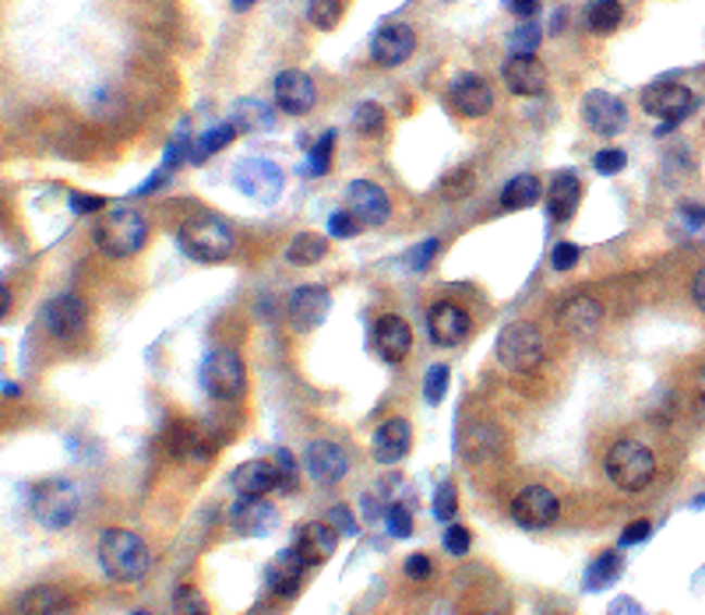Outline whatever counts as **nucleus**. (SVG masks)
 I'll return each instance as SVG.
<instances>
[{
	"label": "nucleus",
	"instance_id": "obj_48",
	"mask_svg": "<svg viewBox=\"0 0 705 615\" xmlns=\"http://www.w3.org/2000/svg\"><path fill=\"white\" fill-rule=\"evenodd\" d=\"M187 152H191V134H187V127H184V134H177L174 141H169L163 169H166V172H174V166H180V163H184V158H187Z\"/></svg>",
	"mask_w": 705,
	"mask_h": 615
},
{
	"label": "nucleus",
	"instance_id": "obj_23",
	"mask_svg": "<svg viewBox=\"0 0 705 615\" xmlns=\"http://www.w3.org/2000/svg\"><path fill=\"white\" fill-rule=\"evenodd\" d=\"M307 472L314 482H322V486H332V482H342L350 472V458L347 450L332 439H314L307 447Z\"/></svg>",
	"mask_w": 705,
	"mask_h": 615
},
{
	"label": "nucleus",
	"instance_id": "obj_57",
	"mask_svg": "<svg viewBox=\"0 0 705 615\" xmlns=\"http://www.w3.org/2000/svg\"><path fill=\"white\" fill-rule=\"evenodd\" d=\"M692 299L698 303V310L705 313V268H698L695 278H692Z\"/></svg>",
	"mask_w": 705,
	"mask_h": 615
},
{
	"label": "nucleus",
	"instance_id": "obj_20",
	"mask_svg": "<svg viewBox=\"0 0 705 615\" xmlns=\"http://www.w3.org/2000/svg\"><path fill=\"white\" fill-rule=\"evenodd\" d=\"M300 555H304L307 566H322L325 560H332L339 549V527L332 521H307L297 531V546Z\"/></svg>",
	"mask_w": 705,
	"mask_h": 615
},
{
	"label": "nucleus",
	"instance_id": "obj_12",
	"mask_svg": "<svg viewBox=\"0 0 705 615\" xmlns=\"http://www.w3.org/2000/svg\"><path fill=\"white\" fill-rule=\"evenodd\" d=\"M272 95H276V106L290 116H304L314 110V102H318V88H314L311 75L304 71H279L276 81H272Z\"/></svg>",
	"mask_w": 705,
	"mask_h": 615
},
{
	"label": "nucleus",
	"instance_id": "obj_41",
	"mask_svg": "<svg viewBox=\"0 0 705 615\" xmlns=\"http://www.w3.org/2000/svg\"><path fill=\"white\" fill-rule=\"evenodd\" d=\"M385 524H388V535H392V538L413 535V514L402 503H392V507L385 510Z\"/></svg>",
	"mask_w": 705,
	"mask_h": 615
},
{
	"label": "nucleus",
	"instance_id": "obj_32",
	"mask_svg": "<svg viewBox=\"0 0 705 615\" xmlns=\"http://www.w3.org/2000/svg\"><path fill=\"white\" fill-rule=\"evenodd\" d=\"M234 124L237 130H272L276 127V113H272V106H265V102H257V99H240L237 102V110H234Z\"/></svg>",
	"mask_w": 705,
	"mask_h": 615
},
{
	"label": "nucleus",
	"instance_id": "obj_10",
	"mask_svg": "<svg viewBox=\"0 0 705 615\" xmlns=\"http://www.w3.org/2000/svg\"><path fill=\"white\" fill-rule=\"evenodd\" d=\"M557 514H561V503L546 486H526L512 500V521L519 527H529V531H543V527H551L557 521Z\"/></svg>",
	"mask_w": 705,
	"mask_h": 615
},
{
	"label": "nucleus",
	"instance_id": "obj_54",
	"mask_svg": "<svg viewBox=\"0 0 705 615\" xmlns=\"http://www.w3.org/2000/svg\"><path fill=\"white\" fill-rule=\"evenodd\" d=\"M650 535H653V524L650 521H635V524L625 527L621 546H642V541H650Z\"/></svg>",
	"mask_w": 705,
	"mask_h": 615
},
{
	"label": "nucleus",
	"instance_id": "obj_6",
	"mask_svg": "<svg viewBox=\"0 0 705 615\" xmlns=\"http://www.w3.org/2000/svg\"><path fill=\"white\" fill-rule=\"evenodd\" d=\"M498 362L512 373H529L546 359V342L543 331L532 320H515L498 334Z\"/></svg>",
	"mask_w": 705,
	"mask_h": 615
},
{
	"label": "nucleus",
	"instance_id": "obj_55",
	"mask_svg": "<svg viewBox=\"0 0 705 615\" xmlns=\"http://www.w3.org/2000/svg\"><path fill=\"white\" fill-rule=\"evenodd\" d=\"M607 615H645V608L635 602V598H614Z\"/></svg>",
	"mask_w": 705,
	"mask_h": 615
},
{
	"label": "nucleus",
	"instance_id": "obj_56",
	"mask_svg": "<svg viewBox=\"0 0 705 615\" xmlns=\"http://www.w3.org/2000/svg\"><path fill=\"white\" fill-rule=\"evenodd\" d=\"M508 11L515 14V18H523V22H529L532 14L540 11V0H508Z\"/></svg>",
	"mask_w": 705,
	"mask_h": 615
},
{
	"label": "nucleus",
	"instance_id": "obj_59",
	"mask_svg": "<svg viewBox=\"0 0 705 615\" xmlns=\"http://www.w3.org/2000/svg\"><path fill=\"white\" fill-rule=\"evenodd\" d=\"M229 4H234V11H248V8L257 4V0H229Z\"/></svg>",
	"mask_w": 705,
	"mask_h": 615
},
{
	"label": "nucleus",
	"instance_id": "obj_40",
	"mask_svg": "<svg viewBox=\"0 0 705 615\" xmlns=\"http://www.w3.org/2000/svg\"><path fill=\"white\" fill-rule=\"evenodd\" d=\"M540 25L537 22H523L519 28H515V36H512V56H532L540 47Z\"/></svg>",
	"mask_w": 705,
	"mask_h": 615
},
{
	"label": "nucleus",
	"instance_id": "obj_37",
	"mask_svg": "<svg viewBox=\"0 0 705 615\" xmlns=\"http://www.w3.org/2000/svg\"><path fill=\"white\" fill-rule=\"evenodd\" d=\"M353 127H356V134H364V138H378L381 130H385V110H381V102H360V106L353 110Z\"/></svg>",
	"mask_w": 705,
	"mask_h": 615
},
{
	"label": "nucleus",
	"instance_id": "obj_58",
	"mask_svg": "<svg viewBox=\"0 0 705 615\" xmlns=\"http://www.w3.org/2000/svg\"><path fill=\"white\" fill-rule=\"evenodd\" d=\"M681 218H688L692 226L705 229V208H698V204H681Z\"/></svg>",
	"mask_w": 705,
	"mask_h": 615
},
{
	"label": "nucleus",
	"instance_id": "obj_43",
	"mask_svg": "<svg viewBox=\"0 0 705 615\" xmlns=\"http://www.w3.org/2000/svg\"><path fill=\"white\" fill-rule=\"evenodd\" d=\"M458 510V492L452 482H441L438 492H435V517L438 521H452Z\"/></svg>",
	"mask_w": 705,
	"mask_h": 615
},
{
	"label": "nucleus",
	"instance_id": "obj_49",
	"mask_svg": "<svg viewBox=\"0 0 705 615\" xmlns=\"http://www.w3.org/2000/svg\"><path fill=\"white\" fill-rule=\"evenodd\" d=\"M438 251H441V243H438V240H424L420 246H413V251H410L406 264H410L413 271H424L427 264L435 260V254H438Z\"/></svg>",
	"mask_w": 705,
	"mask_h": 615
},
{
	"label": "nucleus",
	"instance_id": "obj_22",
	"mask_svg": "<svg viewBox=\"0 0 705 615\" xmlns=\"http://www.w3.org/2000/svg\"><path fill=\"white\" fill-rule=\"evenodd\" d=\"M413 447V430H410V422L406 419H385L378 430H374V439H370V453H374V461H381V464H399L402 458L410 453Z\"/></svg>",
	"mask_w": 705,
	"mask_h": 615
},
{
	"label": "nucleus",
	"instance_id": "obj_35",
	"mask_svg": "<svg viewBox=\"0 0 705 615\" xmlns=\"http://www.w3.org/2000/svg\"><path fill=\"white\" fill-rule=\"evenodd\" d=\"M234 138H237V127H234V124H219V127H212V130H205V134L198 138L191 158H194V163H205L209 155L223 152Z\"/></svg>",
	"mask_w": 705,
	"mask_h": 615
},
{
	"label": "nucleus",
	"instance_id": "obj_29",
	"mask_svg": "<svg viewBox=\"0 0 705 615\" xmlns=\"http://www.w3.org/2000/svg\"><path fill=\"white\" fill-rule=\"evenodd\" d=\"M543 201V187L532 172H523V176H512L501 190V204H505L508 212H523V208H532V204Z\"/></svg>",
	"mask_w": 705,
	"mask_h": 615
},
{
	"label": "nucleus",
	"instance_id": "obj_46",
	"mask_svg": "<svg viewBox=\"0 0 705 615\" xmlns=\"http://www.w3.org/2000/svg\"><path fill=\"white\" fill-rule=\"evenodd\" d=\"M360 229H364V226H360L350 212H332V218H328V236H332V240H350V236H356Z\"/></svg>",
	"mask_w": 705,
	"mask_h": 615
},
{
	"label": "nucleus",
	"instance_id": "obj_38",
	"mask_svg": "<svg viewBox=\"0 0 705 615\" xmlns=\"http://www.w3.org/2000/svg\"><path fill=\"white\" fill-rule=\"evenodd\" d=\"M449 380H452V370L444 362H435L424 376V398L427 405H441L444 394H449Z\"/></svg>",
	"mask_w": 705,
	"mask_h": 615
},
{
	"label": "nucleus",
	"instance_id": "obj_64",
	"mask_svg": "<svg viewBox=\"0 0 705 615\" xmlns=\"http://www.w3.org/2000/svg\"><path fill=\"white\" fill-rule=\"evenodd\" d=\"M131 615H146V612H131Z\"/></svg>",
	"mask_w": 705,
	"mask_h": 615
},
{
	"label": "nucleus",
	"instance_id": "obj_8",
	"mask_svg": "<svg viewBox=\"0 0 705 615\" xmlns=\"http://www.w3.org/2000/svg\"><path fill=\"white\" fill-rule=\"evenodd\" d=\"M695 106H698L695 92H692V88L678 85V81H653L642 92V110L650 116H656V120H664L659 134H667V130H673L681 120H688Z\"/></svg>",
	"mask_w": 705,
	"mask_h": 615
},
{
	"label": "nucleus",
	"instance_id": "obj_42",
	"mask_svg": "<svg viewBox=\"0 0 705 615\" xmlns=\"http://www.w3.org/2000/svg\"><path fill=\"white\" fill-rule=\"evenodd\" d=\"M174 615H209V602L194 588H180L174 598Z\"/></svg>",
	"mask_w": 705,
	"mask_h": 615
},
{
	"label": "nucleus",
	"instance_id": "obj_15",
	"mask_svg": "<svg viewBox=\"0 0 705 615\" xmlns=\"http://www.w3.org/2000/svg\"><path fill=\"white\" fill-rule=\"evenodd\" d=\"M416 50V33L410 25L392 22V25H381L378 33L370 39V56L378 67H399L406 64Z\"/></svg>",
	"mask_w": 705,
	"mask_h": 615
},
{
	"label": "nucleus",
	"instance_id": "obj_36",
	"mask_svg": "<svg viewBox=\"0 0 705 615\" xmlns=\"http://www.w3.org/2000/svg\"><path fill=\"white\" fill-rule=\"evenodd\" d=\"M342 11H347V0H307V22L322 33L342 22Z\"/></svg>",
	"mask_w": 705,
	"mask_h": 615
},
{
	"label": "nucleus",
	"instance_id": "obj_47",
	"mask_svg": "<svg viewBox=\"0 0 705 615\" xmlns=\"http://www.w3.org/2000/svg\"><path fill=\"white\" fill-rule=\"evenodd\" d=\"M473 546V538L463 524H449V531H444V552H452V555H466Z\"/></svg>",
	"mask_w": 705,
	"mask_h": 615
},
{
	"label": "nucleus",
	"instance_id": "obj_18",
	"mask_svg": "<svg viewBox=\"0 0 705 615\" xmlns=\"http://www.w3.org/2000/svg\"><path fill=\"white\" fill-rule=\"evenodd\" d=\"M557 320H561V328L571 334V338H593V334L600 331V324H603V303L593 299V296H586V292H579V296H568L565 303H561Z\"/></svg>",
	"mask_w": 705,
	"mask_h": 615
},
{
	"label": "nucleus",
	"instance_id": "obj_50",
	"mask_svg": "<svg viewBox=\"0 0 705 615\" xmlns=\"http://www.w3.org/2000/svg\"><path fill=\"white\" fill-rule=\"evenodd\" d=\"M67 208L75 215H92V212H103L106 208V197H92V194H71L67 197Z\"/></svg>",
	"mask_w": 705,
	"mask_h": 615
},
{
	"label": "nucleus",
	"instance_id": "obj_27",
	"mask_svg": "<svg viewBox=\"0 0 705 615\" xmlns=\"http://www.w3.org/2000/svg\"><path fill=\"white\" fill-rule=\"evenodd\" d=\"M543 197H546V215H551L554 222H568L582 204V180L575 172H557Z\"/></svg>",
	"mask_w": 705,
	"mask_h": 615
},
{
	"label": "nucleus",
	"instance_id": "obj_62",
	"mask_svg": "<svg viewBox=\"0 0 705 615\" xmlns=\"http://www.w3.org/2000/svg\"><path fill=\"white\" fill-rule=\"evenodd\" d=\"M695 507H705V492H702V496H698V500H695Z\"/></svg>",
	"mask_w": 705,
	"mask_h": 615
},
{
	"label": "nucleus",
	"instance_id": "obj_52",
	"mask_svg": "<svg viewBox=\"0 0 705 615\" xmlns=\"http://www.w3.org/2000/svg\"><path fill=\"white\" fill-rule=\"evenodd\" d=\"M328 521H332V524L339 527V535L356 538V531H360V524H356V517L350 514V507H332V514H328Z\"/></svg>",
	"mask_w": 705,
	"mask_h": 615
},
{
	"label": "nucleus",
	"instance_id": "obj_51",
	"mask_svg": "<svg viewBox=\"0 0 705 615\" xmlns=\"http://www.w3.org/2000/svg\"><path fill=\"white\" fill-rule=\"evenodd\" d=\"M276 464H279V475H282V489L290 492L297 486V461H293V453L290 450H276Z\"/></svg>",
	"mask_w": 705,
	"mask_h": 615
},
{
	"label": "nucleus",
	"instance_id": "obj_9",
	"mask_svg": "<svg viewBox=\"0 0 705 615\" xmlns=\"http://www.w3.org/2000/svg\"><path fill=\"white\" fill-rule=\"evenodd\" d=\"M234 183L240 187V194H248L251 201L272 204V201H279L286 176L272 158H243L234 172Z\"/></svg>",
	"mask_w": 705,
	"mask_h": 615
},
{
	"label": "nucleus",
	"instance_id": "obj_45",
	"mask_svg": "<svg viewBox=\"0 0 705 615\" xmlns=\"http://www.w3.org/2000/svg\"><path fill=\"white\" fill-rule=\"evenodd\" d=\"M625 166H628V155L621 149H603V152L593 155V169L600 176H617Z\"/></svg>",
	"mask_w": 705,
	"mask_h": 615
},
{
	"label": "nucleus",
	"instance_id": "obj_39",
	"mask_svg": "<svg viewBox=\"0 0 705 615\" xmlns=\"http://www.w3.org/2000/svg\"><path fill=\"white\" fill-rule=\"evenodd\" d=\"M332 144H336V130H325L318 138V144L307 155V176H325L328 166H332Z\"/></svg>",
	"mask_w": 705,
	"mask_h": 615
},
{
	"label": "nucleus",
	"instance_id": "obj_19",
	"mask_svg": "<svg viewBox=\"0 0 705 615\" xmlns=\"http://www.w3.org/2000/svg\"><path fill=\"white\" fill-rule=\"evenodd\" d=\"M430 342L441 348H455L469 334V313L458 303H435L427 313Z\"/></svg>",
	"mask_w": 705,
	"mask_h": 615
},
{
	"label": "nucleus",
	"instance_id": "obj_14",
	"mask_svg": "<svg viewBox=\"0 0 705 615\" xmlns=\"http://www.w3.org/2000/svg\"><path fill=\"white\" fill-rule=\"evenodd\" d=\"M328 310H332V296H328V292L318 289V285L297 289L293 296H290V303H286V313H290V324H293L297 334L318 331L325 324Z\"/></svg>",
	"mask_w": 705,
	"mask_h": 615
},
{
	"label": "nucleus",
	"instance_id": "obj_31",
	"mask_svg": "<svg viewBox=\"0 0 705 615\" xmlns=\"http://www.w3.org/2000/svg\"><path fill=\"white\" fill-rule=\"evenodd\" d=\"M328 254V240L318 236V232H300V236L286 246V260L297 264V268H314V264H322Z\"/></svg>",
	"mask_w": 705,
	"mask_h": 615
},
{
	"label": "nucleus",
	"instance_id": "obj_17",
	"mask_svg": "<svg viewBox=\"0 0 705 615\" xmlns=\"http://www.w3.org/2000/svg\"><path fill=\"white\" fill-rule=\"evenodd\" d=\"M449 102L455 113L469 116V120H480V116L494 110V88L480 75H458L449 88Z\"/></svg>",
	"mask_w": 705,
	"mask_h": 615
},
{
	"label": "nucleus",
	"instance_id": "obj_16",
	"mask_svg": "<svg viewBox=\"0 0 705 615\" xmlns=\"http://www.w3.org/2000/svg\"><path fill=\"white\" fill-rule=\"evenodd\" d=\"M347 204H350L347 212L360 226H385L388 215H392V201H388L385 190L370 180H353L347 187Z\"/></svg>",
	"mask_w": 705,
	"mask_h": 615
},
{
	"label": "nucleus",
	"instance_id": "obj_30",
	"mask_svg": "<svg viewBox=\"0 0 705 615\" xmlns=\"http://www.w3.org/2000/svg\"><path fill=\"white\" fill-rule=\"evenodd\" d=\"M621 22H625L621 0H593V4L586 8V25L593 36H610L621 28Z\"/></svg>",
	"mask_w": 705,
	"mask_h": 615
},
{
	"label": "nucleus",
	"instance_id": "obj_4",
	"mask_svg": "<svg viewBox=\"0 0 705 615\" xmlns=\"http://www.w3.org/2000/svg\"><path fill=\"white\" fill-rule=\"evenodd\" d=\"M28 507H33V517L47 527V531H64V527L78 517L81 496H78L75 482L47 478V482H39V486L33 489V500H28Z\"/></svg>",
	"mask_w": 705,
	"mask_h": 615
},
{
	"label": "nucleus",
	"instance_id": "obj_33",
	"mask_svg": "<svg viewBox=\"0 0 705 615\" xmlns=\"http://www.w3.org/2000/svg\"><path fill=\"white\" fill-rule=\"evenodd\" d=\"M621 569H625V560L617 552H603V555H596L593 563H589V569H586V591H607L610 584L621 577Z\"/></svg>",
	"mask_w": 705,
	"mask_h": 615
},
{
	"label": "nucleus",
	"instance_id": "obj_7",
	"mask_svg": "<svg viewBox=\"0 0 705 615\" xmlns=\"http://www.w3.org/2000/svg\"><path fill=\"white\" fill-rule=\"evenodd\" d=\"M201 387L215 401H237L248 390V366H243L234 348H215L201 362Z\"/></svg>",
	"mask_w": 705,
	"mask_h": 615
},
{
	"label": "nucleus",
	"instance_id": "obj_11",
	"mask_svg": "<svg viewBox=\"0 0 705 615\" xmlns=\"http://www.w3.org/2000/svg\"><path fill=\"white\" fill-rule=\"evenodd\" d=\"M582 120L586 127L593 130V134L600 138H614V134H621L625 124H628V110H625V102L610 95V92H586L582 99Z\"/></svg>",
	"mask_w": 705,
	"mask_h": 615
},
{
	"label": "nucleus",
	"instance_id": "obj_24",
	"mask_svg": "<svg viewBox=\"0 0 705 615\" xmlns=\"http://www.w3.org/2000/svg\"><path fill=\"white\" fill-rule=\"evenodd\" d=\"M501 81L512 95H543L546 92V67L537 56H508L501 67Z\"/></svg>",
	"mask_w": 705,
	"mask_h": 615
},
{
	"label": "nucleus",
	"instance_id": "obj_25",
	"mask_svg": "<svg viewBox=\"0 0 705 615\" xmlns=\"http://www.w3.org/2000/svg\"><path fill=\"white\" fill-rule=\"evenodd\" d=\"M374 345H378L385 362H392V366L406 362L413 351V328L402 317L388 313L378 320V328H374Z\"/></svg>",
	"mask_w": 705,
	"mask_h": 615
},
{
	"label": "nucleus",
	"instance_id": "obj_1",
	"mask_svg": "<svg viewBox=\"0 0 705 615\" xmlns=\"http://www.w3.org/2000/svg\"><path fill=\"white\" fill-rule=\"evenodd\" d=\"M99 563H103V574L117 584H135L149 574L152 566V552L141 541V535L127 531V527H106L99 535Z\"/></svg>",
	"mask_w": 705,
	"mask_h": 615
},
{
	"label": "nucleus",
	"instance_id": "obj_60",
	"mask_svg": "<svg viewBox=\"0 0 705 615\" xmlns=\"http://www.w3.org/2000/svg\"><path fill=\"white\" fill-rule=\"evenodd\" d=\"M18 394H22L18 384H4V398H18Z\"/></svg>",
	"mask_w": 705,
	"mask_h": 615
},
{
	"label": "nucleus",
	"instance_id": "obj_21",
	"mask_svg": "<svg viewBox=\"0 0 705 615\" xmlns=\"http://www.w3.org/2000/svg\"><path fill=\"white\" fill-rule=\"evenodd\" d=\"M234 489L240 496H248V500H262V496L282 489L279 464L276 461H265V458L243 461L237 472H234Z\"/></svg>",
	"mask_w": 705,
	"mask_h": 615
},
{
	"label": "nucleus",
	"instance_id": "obj_28",
	"mask_svg": "<svg viewBox=\"0 0 705 615\" xmlns=\"http://www.w3.org/2000/svg\"><path fill=\"white\" fill-rule=\"evenodd\" d=\"M71 598L53 588V584H39V588H28L18 602V612L22 615H71Z\"/></svg>",
	"mask_w": 705,
	"mask_h": 615
},
{
	"label": "nucleus",
	"instance_id": "obj_34",
	"mask_svg": "<svg viewBox=\"0 0 705 615\" xmlns=\"http://www.w3.org/2000/svg\"><path fill=\"white\" fill-rule=\"evenodd\" d=\"M234 521L240 524V531H248V535H262L265 527L276 521V514H272V507L262 503V500H248V496H240V503L234 507Z\"/></svg>",
	"mask_w": 705,
	"mask_h": 615
},
{
	"label": "nucleus",
	"instance_id": "obj_5",
	"mask_svg": "<svg viewBox=\"0 0 705 615\" xmlns=\"http://www.w3.org/2000/svg\"><path fill=\"white\" fill-rule=\"evenodd\" d=\"M180 246L187 257H194L201 264H219L234 254V229H229L223 218H212V215H201V218H191V222L180 226Z\"/></svg>",
	"mask_w": 705,
	"mask_h": 615
},
{
	"label": "nucleus",
	"instance_id": "obj_26",
	"mask_svg": "<svg viewBox=\"0 0 705 615\" xmlns=\"http://www.w3.org/2000/svg\"><path fill=\"white\" fill-rule=\"evenodd\" d=\"M304 555L297 549H282L272 555V563L265 569V580H268V591L279 594V598H293L300 591V580H304Z\"/></svg>",
	"mask_w": 705,
	"mask_h": 615
},
{
	"label": "nucleus",
	"instance_id": "obj_3",
	"mask_svg": "<svg viewBox=\"0 0 705 615\" xmlns=\"http://www.w3.org/2000/svg\"><path fill=\"white\" fill-rule=\"evenodd\" d=\"M92 240L106 257H117V260L135 257L149 240V226L135 208H113L103 215V222L96 226Z\"/></svg>",
	"mask_w": 705,
	"mask_h": 615
},
{
	"label": "nucleus",
	"instance_id": "obj_44",
	"mask_svg": "<svg viewBox=\"0 0 705 615\" xmlns=\"http://www.w3.org/2000/svg\"><path fill=\"white\" fill-rule=\"evenodd\" d=\"M579 260H582V246H579V243H557L554 251H551V268H554V271H571V268H579Z\"/></svg>",
	"mask_w": 705,
	"mask_h": 615
},
{
	"label": "nucleus",
	"instance_id": "obj_2",
	"mask_svg": "<svg viewBox=\"0 0 705 615\" xmlns=\"http://www.w3.org/2000/svg\"><path fill=\"white\" fill-rule=\"evenodd\" d=\"M603 472L621 492H642L656 478V458L639 439H617L603 458Z\"/></svg>",
	"mask_w": 705,
	"mask_h": 615
},
{
	"label": "nucleus",
	"instance_id": "obj_61",
	"mask_svg": "<svg viewBox=\"0 0 705 615\" xmlns=\"http://www.w3.org/2000/svg\"><path fill=\"white\" fill-rule=\"evenodd\" d=\"M698 394H702V401H705V370L698 373Z\"/></svg>",
	"mask_w": 705,
	"mask_h": 615
},
{
	"label": "nucleus",
	"instance_id": "obj_63",
	"mask_svg": "<svg viewBox=\"0 0 705 615\" xmlns=\"http://www.w3.org/2000/svg\"><path fill=\"white\" fill-rule=\"evenodd\" d=\"M480 615H498V612H480Z\"/></svg>",
	"mask_w": 705,
	"mask_h": 615
},
{
	"label": "nucleus",
	"instance_id": "obj_13",
	"mask_svg": "<svg viewBox=\"0 0 705 615\" xmlns=\"http://www.w3.org/2000/svg\"><path fill=\"white\" fill-rule=\"evenodd\" d=\"M42 324H47V331L53 334V338H78V334L85 331V324H89V306H85L81 296H71V292H64V296H56L47 303V310H42Z\"/></svg>",
	"mask_w": 705,
	"mask_h": 615
},
{
	"label": "nucleus",
	"instance_id": "obj_53",
	"mask_svg": "<svg viewBox=\"0 0 705 615\" xmlns=\"http://www.w3.org/2000/svg\"><path fill=\"white\" fill-rule=\"evenodd\" d=\"M430 574H435V563H430L424 552H416L406 560V577L410 580H427Z\"/></svg>",
	"mask_w": 705,
	"mask_h": 615
}]
</instances>
